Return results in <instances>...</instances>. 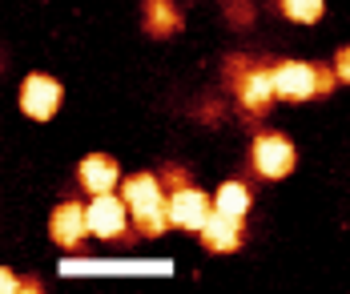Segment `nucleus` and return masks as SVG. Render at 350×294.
Masks as SVG:
<instances>
[{"label": "nucleus", "instance_id": "f257e3e1", "mask_svg": "<svg viewBox=\"0 0 350 294\" xmlns=\"http://www.w3.org/2000/svg\"><path fill=\"white\" fill-rule=\"evenodd\" d=\"M121 198L129 206V218L137 222V230L145 238H157L165 226H170V214H165V193H161V182L153 174H133L121 185Z\"/></svg>", "mask_w": 350, "mask_h": 294}, {"label": "nucleus", "instance_id": "f03ea898", "mask_svg": "<svg viewBox=\"0 0 350 294\" xmlns=\"http://www.w3.org/2000/svg\"><path fill=\"white\" fill-rule=\"evenodd\" d=\"M274 93L282 101H310L334 89V65H310V61H278L274 69Z\"/></svg>", "mask_w": 350, "mask_h": 294}, {"label": "nucleus", "instance_id": "7ed1b4c3", "mask_svg": "<svg viewBox=\"0 0 350 294\" xmlns=\"http://www.w3.org/2000/svg\"><path fill=\"white\" fill-rule=\"evenodd\" d=\"M230 73H234V89H238V101L250 117L270 109V101L278 97L274 93V73L262 69V65H245V61H230Z\"/></svg>", "mask_w": 350, "mask_h": 294}, {"label": "nucleus", "instance_id": "20e7f679", "mask_svg": "<svg viewBox=\"0 0 350 294\" xmlns=\"http://www.w3.org/2000/svg\"><path fill=\"white\" fill-rule=\"evenodd\" d=\"M250 161H254L258 178L282 182V178L294 170L298 153H294V142H290L286 133H258V137H254V149H250Z\"/></svg>", "mask_w": 350, "mask_h": 294}, {"label": "nucleus", "instance_id": "39448f33", "mask_svg": "<svg viewBox=\"0 0 350 294\" xmlns=\"http://www.w3.org/2000/svg\"><path fill=\"white\" fill-rule=\"evenodd\" d=\"M61 97H65V89H61L57 77L29 73L25 85H21V113L33 117V121H53L57 109H61Z\"/></svg>", "mask_w": 350, "mask_h": 294}, {"label": "nucleus", "instance_id": "423d86ee", "mask_svg": "<svg viewBox=\"0 0 350 294\" xmlns=\"http://www.w3.org/2000/svg\"><path fill=\"white\" fill-rule=\"evenodd\" d=\"M165 214H170V226H177V230H198L202 234L206 218L213 214V202L198 185H177L174 193L165 198Z\"/></svg>", "mask_w": 350, "mask_h": 294}, {"label": "nucleus", "instance_id": "0eeeda50", "mask_svg": "<svg viewBox=\"0 0 350 294\" xmlns=\"http://www.w3.org/2000/svg\"><path fill=\"white\" fill-rule=\"evenodd\" d=\"M85 214H89V234L105 238V242L109 238H121L125 226H129V206L117 193H93V202L85 206Z\"/></svg>", "mask_w": 350, "mask_h": 294}, {"label": "nucleus", "instance_id": "6e6552de", "mask_svg": "<svg viewBox=\"0 0 350 294\" xmlns=\"http://www.w3.org/2000/svg\"><path fill=\"white\" fill-rule=\"evenodd\" d=\"M49 234L61 250H81L85 238H89V214L81 202H61L49 218Z\"/></svg>", "mask_w": 350, "mask_h": 294}, {"label": "nucleus", "instance_id": "1a4fd4ad", "mask_svg": "<svg viewBox=\"0 0 350 294\" xmlns=\"http://www.w3.org/2000/svg\"><path fill=\"white\" fill-rule=\"evenodd\" d=\"M242 218H230V214H221V210H213L206 226H202V246L213 250V254H234L238 246H242Z\"/></svg>", "mask_w": 350, "mask_h": 294}, {"label": "nucleus", "instance_id": "9d476101", "mask_svg": "<svg viewBox=\"0 0 350 294\" xmlns=\"http://www.w3.org/2000/svg\"><path fill=\"white\" fill-rule=\"evenodd\" d=\"M77 182L85 185L89 193H113L121 182V165L109 157V153H89L81 165H77Z\"/></svg>", "mask_w": 350, "mask_h": 294}, {"label": "nucleus", "instance_id": "9b49d317", "mask_svg": "<svg viewBox=\"0 0 350 294\" xmlns=\"http://www.w3.org/2000/svg\"><path fill=\"white\" fill-rule=\"evenodd\" d=\"M250 206H254V193H250V185L245 182H221L217 185V193H213V210H221V214H230V218L245 222Z\"/></svg>", "mask_w": 350, "mask_h": 294}, {"label": "nucleus", "instance_id": "f8f14e48", "mask_svg": "<svg viewBox=\"0 0 350 294\" xmlns=\"http://www.w3.org/2000/svg\"><path fill=\"white\" fill-rule=\"evenodd\" d=\"M141 21H145V33L149 37H170V33L181 29V12H177L170 0H149L145 12H141Z\"/></svg>", "mask_w": 350, "mask_h": 294}, {"label": "nucleus", "instance_id": "ddd939ff", "mask_svg": "<svg viewBox=\"0 0 350 294\" xmlns=\"http://www.w3.org/2000/svg\"><path fill=\"white\" fill-rule=\"evenodd\" d=\"M322 8H326V0H282L286 21H294V25H318Z\"/></svg>", "mask_w": 350, "mask_h": 294}, {"label": "nucleus", "instance_id": "4468645a", "mask_svg": "<svg viewBox=\"0 0 350 294\" xmlns=\"http://www.w3.org/2000/svg\"><path fill=\"white\" fill-rule=\"evenodd\" d=\"M334 77H338L342 85H350V44H342V49L334 53Z\"/></svg>", "mask_w": 350, "mask_h": 294}, {"label": "nucleus", "instance_id": "2eb2a0df", "mask_svg": "<svg viewBox=\"0 0 350 294\" xmlns=\"http://www.w3.org/2000/svg\"><path fill=\"white\" fill-rule=\"evenodd\" d=\"M12 291H29V282H25V278H16L12 270H4V266H0V294H12Z\"/></svg>", "mask_w": 350, "mask_h": 294}, {"label": "nucleus", "instance_id": "dca6fc26", "mask_svg": "<svg viewBox=\"0 0 350 294\" xmlns=\"http://www.w3.org/2000/svg\"><path fill=\"white\" fill-rule=\"evenodd\" d=\"M165 178H170V185H174V189H177V185H185V170H170Z\"/></svg>", "mask_w": 350, "mask_h": 294}]
</instances>
